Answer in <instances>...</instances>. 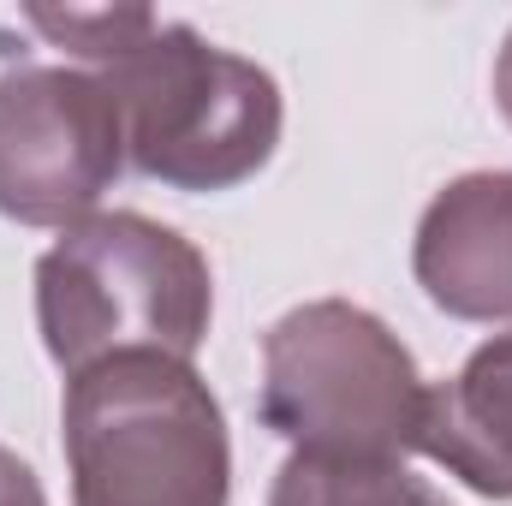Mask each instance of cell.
Returning a JSON list of instances; mask_svg holds the SVG:
<instances>
[{
	"instance_id": "1",
	"label": "cell",
	"mask_w": 512,
	"mask_h": 506,
	"mask_svg": "<svg viewBox=\"0 0 512 506\" xmlns=\"http://www.w3.org/2000/svg\"><path fill=\"white\" fill-rule=\"evenodd\" d=\"M30 24L108 84L126 161L143 179L167 191H233L274 161L286 108L268 66L149 6L30 12Z\"/></svg>"
},
{
	"instance_id": "2",
	"label": "cell",
	"mask_w": 512,
	"mask_h": 506,
	"mask_svg": "<svg viewBox=\"0 0 512 506\" xmlns=\"http://www.w3.org/2000/svg\"><path fill=\"white\" fill-rule=\"evenodd\" d=\"M209 322V256L137 209H96L36 256V328L66 381L131 352L191 364Z\"/></svg>"
},
{
	"instance_id": "3",
	"label": "cell",
	"mask_w": 512,
	"mask_h": 506,
	"mask_svg": "<svg viewBox=\"0 0 512 506\" xmlns=\"http://www.w3.org/2000/svg\"><path fill=\"white\" fill-rule=\"evenodd\" d=\"M72 506H227L233 441L197 364L131 352L66 381Z\"/></svg>"
},
{
	"instance_id": "4",
	"label": "cell",
	"mask_w": 512,
	"mask_h": 506,
	"mask_svg": "<svg viewBox=\"0 0 512 506\" xmlns=\"http://www.w3.org/2000/svg\"><path fill=\"white\" fill-rule=\"evenodd\" d=\"M429 381L411 346L352 298H310L262 334V429L292 453L405 459L417 453Z\"/></svg>"
},
{
	"instance_id": "5",
	"label": "cell",
	"mask_w": 512,
	"mask_h": 506,
	"mask_svg": "<svg viewBox=\"0 0 512 506\" xmlns=\"http://www.w3.org/2000/svg\"><path fill=\"white\" fill-rule=\"evenodd\" d=\"M126 167L108 84L84 66L0 72V215L18 227H78Z\"/></svg>"
},
{
	"instance_id": "6",
	"label": "cell",
	"mask_w": 512,
	"mask_h": 506,
	"mask_svg": "<svg viewBox=\"0 0 512 506\" xmlns=\"http://www.w3.org/2000/svg\"><path fill=\"white\" fill-rule=\"evenodd\" d=\"M411 268L453 322H512V167L441 185L417 221Z\"/></svg>"
},
{
	"instance_id": "7",
	"label": "cell",
	"mask_w": 512,
	"mask_h": 506,
	"mask_svg": "<svg viewBox=\"0 0 512 506\" xmlns=\"http://www.w3.org/2000/svg\"><path fill=\"white\" fill-rule=\"evenodd\" d=\"M417 453L483 501H512V328L483 340L453 381H429Z\"/></svg>"
},
{
	"instance_id": "8",
	"label": "cell",
	"mask_w": 512,
	"mask_h": 506,
	"mask_svg": "<svg viewBox=\"0 0 512 506\" xmlns=\"http://www.w3.org/2000/svg\"><path fill=\"white\" fill-rule=\"evenodd\" d=\"M268 506H447L441 489L405 471V459H328L292 453L274 471Z\"/></svg>"
},
{
	"instance_id": "9",
	"label": "cell",
	"mask_w": 512,
	"mask_h": 506,
	"mask_svg": "<svg viewBox=\"0 0 512 506\" xmlns=\"http://www.w3.org/2000/svg\"><path fill=\"white\" fill-rule=\"evenodd\" d=\"M0 506H48L42 477H36L12 447H0Z\"/></svg>"
},
{
	"instance_id": "10",
	"label": "cell",
	"mask_w": 512,
	"mask_h": 506,
	"mask_svg": "<svg viewBox=\"0 0 512 506\" xmlns=\"http://www.w3.org/2000/svg\"><path fill=\"white\" fill-rule=\"evenodd\" d=\"M495 102H501V114H507V126H512V30H507V42H501V54H495Z\"/></svg>"
}]
</instances>
